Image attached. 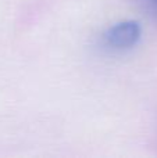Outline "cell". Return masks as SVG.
Masks as SVG:
<instances>
[{
	"instance_id": "1",
	"label": "cell",
	"mask_w": 157,
	"mask_h": 158,
	"mask_svg": "<svg viewBox=\"0 0 157 158\" xmlns=\"http://www.w3.org/2000/svg\"><path fill=\"white\" fill-rule=\"evenodd\" d=\"M141 35V25L136 21H122L108 28L103 40L106 47L113 52H125L138 44Z\"/></svg>"
},
{
	"instance_id": "2",
	"label": "cell",
	"mask_w": 157,
	"mask_h": 158,
	"mask_svg": "<svg viewBox=\"0 0 157 158\" xmlns=\"http://www.w3.org/2000/svg\"><path fill=\"white\" fill-rule=\"evenodd\" d=\"M149 3H150V4H152L153 7H155L156 10H157V0H149Z\"/></svg>"
}]
</instances>
